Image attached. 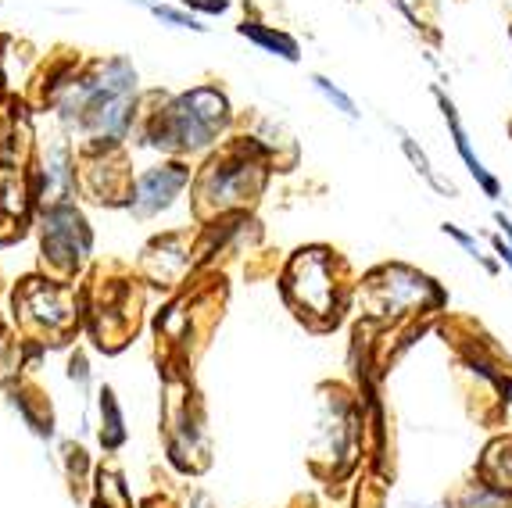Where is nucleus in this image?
<instances>
[{"label": "nucleus", "instance_id": "f257e3e1", "mask_svg": "<svg viewBox=\"0 0 512 508\" xmlns=\"http://www.w3.org/2000/svg\"><path fill=\"white\" fill-rule=\"evenodd\" d=\"M226 122V101L222 94L201 86L194 94L180 97L165 111V119L154 129V144L169 147V151H197V147L212 144V136Z\"/></svg>", "mask_w": 512, "mask_h": 508}, {"label": "nucleus", "instance_id": "39448f33", "mask_svg": "<svg viewBox=\"0 0 512 508\" xmlns=\"http://www.w3.org/2000/svg\"><path fill=\"white\" fill-rule=\"evenodd\" d=\"M190 183V172L183 165H165V169H151L133 183V197H129V208L137 215H151L158 208H169L172 197L180 194Z\"/></svg>", "mask_w": 512, "mask_h": 508}, {"label": "nucleus", "instance_id": "4468645a", "mask_svg": "<svg viewBox=\"0 0 512 508\" xmlns=\"http://www.w3.org/2000/svg\"><path fill=\"white\" fill-rule=\"evenodd\" d=\"M495 251L502 254V262L512 269V244H502V240H495Z\"/></svg>", "mask_w": 512, "mask_h": 508}, {"label": "nucleus", "instance_id": "f03ea898", "mask_svg": "<svg viewBox=\"0 0 512 508\" xmlns=\"http://www.w3.org/2000/svg\"><path fill=\"white\" fill-rule=\"evenodd\" d=\"M287 297L301 319H337V280L330 269V251H301L287 272Z\"/></svg>", "mask_w": 512, "mask_h": 508}, {"label": "nucleus", "instance_id": "9d476101", "mask_svg": "<svg viewBox=\"0 0 512 508\" xmlns=\"http://www.w3.org/2000/svg\"><path fill=\"white\" fill-rule=\"evenodd\" d=\"M312 83H316L319 94H323L330 104H337V108H341L344 115H348V119H359V111H355V101H351V97L344 94L341 86H333L330 79H323V76H316V79H312Z\"/></svg>", "mask_w": 512, "mask_h": 508}, {"label": "nucleus", "instance_id": "7ed1b4c3", "mask_svg": "<svg viewBox=\"0 0 512 508\" xmlns=\"http://www.w3.org/2000/svg\"><path fill=\"white\" fill-rule=\"evenodd\" d=\"M369 294L376 301V312L384 315H402V312H416L430 301H437V290L427 276H419L412 269H402V265H394V269H384L380 276L369 280Z\"/></svg>", "mask_w": 512, "mask_h": 508}, {"label": "nucleus", "instance_id": "423d86ee", "mask_svg": "<svg viewBox=\"0 0 512 508\" xmlns=\"http://www.w3.org/2000/svg\"><path fill=\"white\" fill-rule=\"evenodd\" d=\"M437 101H441V108H444V119H448V129H452V136H455V147H459V154H462V161H466V169L473 172V179H477L480 187L487 190L491 197H498V183H495V176L484 169V161H480V154L473 151V144H470V136H466V129H462V122H459V115H455V108H452V101L444 94H437Z\"/></svg>", "mask_w": 512, "mask_h": 508}, {"label": "nucleus", "instance_id": "0eeeda50", "mask_svg": "<svg viewBox=\"0 0 512 508\" xmlns=\"http://www.w3.org/2000/svg\"><path fill=\"white\" fill-rule=\"evenodd\" d=\"M240 33L251 36V40L262 43V47H269V51H280L287 61H298V43H294L291 36L273 33V29H262V26H255V22H244V26H240Z\"/></svg>", "mask_w": 512, "mask_h": 508}, {"label": "nucleus", "instance_id": "6e6552de", "mask_svg": "<svg viewBox=\"0 0 512 508\" xmlns=\"http://www.w3.org/2000/svg\"><path fill=\"white\" fill-rule=\"evenodd\" d=\"M101 408L108 412V426H101V444L111 451V448H119V444L126 441L122 415H119V405H115V394H111V390H104V394H101Z\"/></svg>", "mask_w": 512, "mask_h": 508}, {"label": "nucleus", "instance_id": "20e7f679", "mask_svg": "<svg viewBox=\"0 0 512 508\" xmlns=\"http://www.w3.org/2000/svg\"><path fill=\"white\" fill-rule=\"evenodd\" d=\"M86 251H90V229L83 215L72 212L69 204H54L43 219V258L72 269Z\"/></svg>", "mask_w": 512, "mask_h": 508}, {"label": "nucleus", "instance_id": "1a4fd4ad", "mask_svg": "<svg viewBox=\"0 0 512 508\" xmlns=\"http://www.w3.org/2000/svg\"><path fill=\"white\" fill-rule=\"evenodd\" d=\"M402 151L409 154V161H412V165H416V172H419V176H423V179H427L430 187L441 190V194H444V190L452 194V187H444L441 179H437V172L430 169V161H427V154H423V147H416V140H412L409 133H402Z\"/></svg>", "mask_w": 512, "mask_h": 508}, {"label": "nucleus", "instance_id": "f8f14e48", "mask_svg": "<svg viewBox=\"0 0 512 508\" xmlns=\"http://www.w3.org/2000/svg\"><path fill=\"white\" fill-rule=\"evenodd\" d=\"M444 233H448V237H452V240H459V244L466 247V251H470L473 258H484V254H480V244H477V240H473L470 233H462L459 226H444Z\"/></svg>", "mask_w": 512, "mask_h": 508}, {"label": "nucleus", "instance_id": "9b49d317", "mask_svg": "<svg viewBox=\"0 0 512 508\" xmlns=\"http://www.w3.org/2000/svg\"><path fill=\"white\" fill-rule=\"evenodd\" d=\"M151 15L154 18H162V22H169V26H176V29H201L205 26H197V18L194 15H183V11H172V8H162V4H151Z\"/></svg>", "mask_w": 512, "mask_h": 508}, {"label": "nucleus", "instance_id": "ddd939ff", "mask_svg": "<svg viewBox=\"0 0 512 508\" xmlns=\"http://www.w3.org/2000/svg\"><path fill=\"white\" fill-rule=\"evenodd\" d=\"M183 4H194V8H201V11H226V4H230V0H183Z\"/></svg>", "mask_w": 512, "mask_h": 508}]
</instances>
